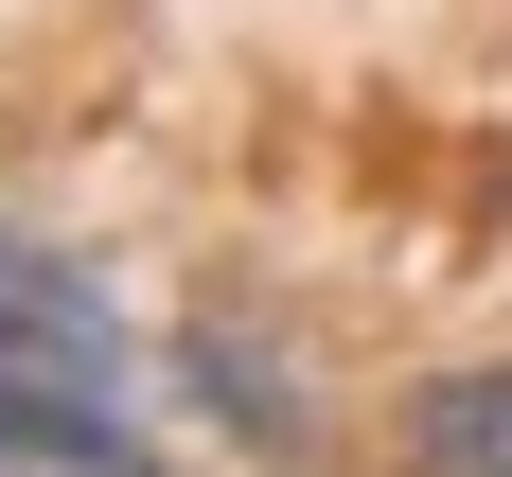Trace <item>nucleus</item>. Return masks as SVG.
<instances>
[{
    "label": "nucleus",
    "instance_id": "nucleus-2",
    "mask_svg": "<svg viewBox=\"0 0 512 477\" xmlns=\"http://www.w3.org/2000/svg\"><path fill=\"white\" fill-rule=\"evenodd\" d=\"M389 477H512V354H460L389 407Z\"/></svg>",
    "mask_w": 512,
    "mask_h": 477
},
{
    "label": "nucleus",
    "instance_id": "nucleus-4",
    "mask_svg": "<svg viewBox=\"0 0 512 477\" xmlns=\"http://www.w3.org/2000/svg\"><path fill=\"white\" fill-rule=\"evenodd\" d=\"M0 477H159V442L106 389H18L0 371Z\"/></svg>",
    "mask_w": 512,
    "mask_h": 477
},
{
    "label": "nucleus",
    "instance_id": "nucleus-3",
    "mask_svg": "<svg viewBox=\"0 0 512 477\" xmlns=\"http://www.w3.org/2000/svg\"><path fill=\"white\" fill-rule=\"evenodd\" d=\"M177 371H195V407L230 424L248 460H318V407L283 389V354H265L248 318H195V336H177Z\"/></svg>",
    "mask_w": 512,
    "mask_h": 477
},
{
    "label": "nucleus",
    "instance_id": "nucleus-1",
    "mask_svg": "<svg viewBox=\"0 0 512 477\" xmlns=\"http://www.w3.org/2000/svg\"><path fill=\"white\" fill-rule=\"evenodd\" d=\"M0 371L18 389H124V301L89 283V248H53L0 212Z\"/></svg>",
    "mask_w": 512,
    "mask_h": 477
}]
</instances>
